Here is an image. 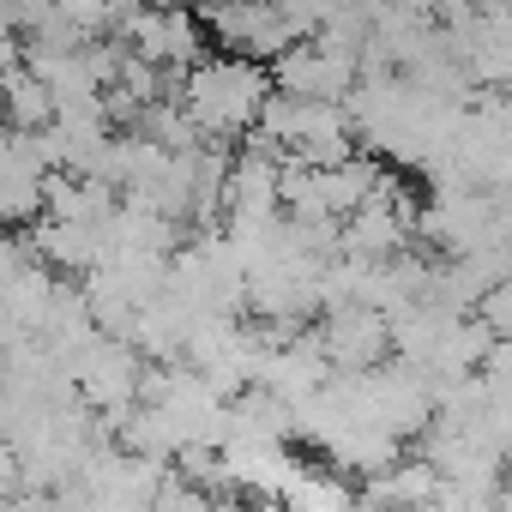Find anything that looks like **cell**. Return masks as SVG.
<instances>
[{"label": "cell", "mask_w": 512, "mask_h": 512, "mask_svg": "<svg viewBox=\"0 0 512 512\" xmlns=\"http://www.w3.org/2000/svg\"><path fill=\"white\" fill-rule=\"evenodd\" d=\"M278 97L272 67L241 61V55H211L199 73H187L181 85V109L199 127L205 145H229V139H253L266 103Z\"/></svg>", "instance_id": "cell-1"}, {"label": "cell", "mask_w": 512, "mask_h": 512, "mask_svg": "<svg viewBox=\"0 0 512 512\" xmlns=\"http://www.w3.org/2000/svg\"><path fill=\"white\" fill-rule=\"evenodd\" d=\"M320 350H326L332 374H374V368H386V356L398 350V332H392V320L374 314V308H338V314H326V326H320Z\"/></svg>", "instance_id": "cell-2"}, {"label": "cell", "mask_w": 512, "mask_h": 512, "mask_svg": "<svg viewBox=\"0 0 512 512\" xmlns=\"http://www.w3.org/2000/svg\"><path fill=\"white\" fill-rule=\"evenodd\" d=\"M476 320H482V326H488L500 344H512V278H506V284H500V290H494L482 308H476Z\"/></svg>", "instance_id": "cell-3"}]
</instances>
